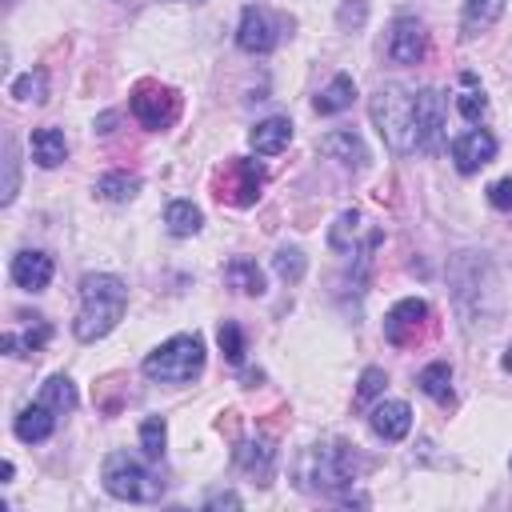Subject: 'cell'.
<instances>
[{
  "label": "cell",
  "mask_w": 512,
  "mask_h": 512,
  "mask_svg": "<svg viewBox=\"0 0 512 512\" xmlns=\"http://www.w3.org/2000/svg\"><path fill=\"white\" fill-rule=\"evenodd\" d=\"M488 204L500 208V212H512V176H504V180H496L488 188Z\"/></svg>",
  "instance_id": "cell-38"
},
{
  "label": "cell",
  "mask_w": 512,
  "mask_h": 512,
  "mask_svg": "<svg viewBox=\"0 0 512 512\" xmlns=\"http://www.w3.org/2000/svg\"><path fill=\"white\" fill-rule=\"evenodd\" d=\"M504 368L512 372V344H508V352H504Z\"/></svg>",
  "instance_id": "cell-40"
},
{
  "label": "cell",
  "mask_w": 512,
  "mask_h": 512,
  "mask_svg": "<svg viewBox=\"0 0 512 512\" xmlns=\"http://www.w3.org/2000/svg\"><path fill=\"white\" fill-rule=\"evenodd\" d=\"M48 340H52V328H48L44 320H36V324L24 328V332H4V336H0V348H4L8 356H32V352H40Z\"/></svg>",
  "instance_id": "cell-25"
},
{
  "label": "cell",
  "mask_w": 512,
  "mask_h": 512,
  "mask_svg": "<svg viewBox=\"0 0 512 512\" xmlns=\"http://www.w3.org/2000/svg\"><path fill=\"white\" fill-rule=\"evenodd\" d=\"M124 308H128V284L112 272H88L80 280V308L72 320V336L80 344L104 340L120 324Z\"/></svg>",
  "instance_id": "cell-1"
},
{
  "label": "cell",
  "mask_w": 512,
  "mask_h": 512,
  "mask_svg": "<svg viewBox=\"0 0 512 512\" xmlns=\"http://www.w3.org/2000/svg\"><path fill=\"white\" fill-rule=\"evenodd\" d=\"M40 396L64 416V412H72L76 408V388H72V380L64 376V372H56V376H48L44 380V388H40Z\"/></svg>",
  "instance_id": "cell-30"
},
{
  "label": "cell",
  "mask_w": 512,
  "mask_h": 512,
  "mask_svg": "<svg viewBox=\"0 0 512 512\" xmlns=\"http://www.w3.org/2000/svg\"><path fill=\"white\" fill-rule=\"evenodd\" d=\"M56 420H60V412H56V408H52L44 396H36L32 404H24V408L16 412L12 432H16L24 444H40V440H48V436H52Z\"/></svg>",
  "instance_id": "cell-16"
},
{
  "label": "cell",
  "mask_w": 512,
  "mask_h": 512,
  "mask_svg": "<svg viewBox=\"0 0 512 512\" xmlns=\"http://www.w3.org/2000/svg\"><path fill=\"white\" fill-rule=\"evenodd\" d=\"M288 140H292V120L288 116H268L248 132V144H252L256 156H276V152L288 148Z\"/></svg>",
  "instance_id": "cell-19"
},
{
  "label": "cell",
  "mask_w": 512,
  "mask_h": 512,
  "mask_svg": "<svg viewBox=\"0 0 512 512\" xmlns=\"http://www.w3.org/2000/svg\"><path fill=\"white\" fill-rule=\"evenodd\" d=\"M504 12V0H464L460 8V40H476L480 32H488Z\"/></svg>",
  "instance_id": "cell-20"
},
{
  "label": "cell",
  "mask_w": 512,
  "mask_h": 512,
  "mask_svg": "<svg viewBox=\"0 0 512 512\" xmlns=\"http://www.w3.org/2000/svg\"><path fill=\"white\" fill-rule=\"evenodd\" d=\"M20 192V156H16V144L4 140V184H0V204H12Z\"/></svg>",
  "instance_id": "cell-33"
},
{
  "label": "cell",
  "mask_w": 512,
  "mask_h": 512,
  "mask_svg": "<svg viewBox=\"0 0 512 512\" xmlns=\"http://www.w3.org/2000/svg\"><path fill=\"white\" fill-rule=\"evenodd\" d=\"M220 352H224L232 364L244 360V332H240L236 320H224V324H220Z\"/></svg>",
  "instance_id": "cell-35"
},
{
  "label": "cell",
  "mask_w": 512,
  "mask_h": 512,
  "mask_svg": "<svg viewBox=\"0 0 512 512\" xmlns=\"http://www.w3.org/2000/svg\"><path fill=\"white\" fill-rule=\"evenodd\" d=\"M100 480H104L108 496L128 500V504H152V500L164 496V480L140 456H128V452H108L104 468H100Z\"/></svg>",
  "instance_id": "cell-6"
},
{
  "label": "cell",
  "mask_w": 512,
  "mask_h": 512,
  "mask_svg": "<svg viewBox=\"0 0 512 512\" xmlns=\"http://www.w3.org/2000/svg\"><path fill=\"white\" fill-rule=\"evenodd\" d=\"M260 184H264V168H260L256 160L236 156V160L224 168V176H220V200H228V204H236V208H248V204L260 196Z\"/></svg>",
  "instance_id": "cell-10"
},
{
  "label": "cell",
  "mask_w": 512,
  "mask_h": 512,
  "mask_svg": "<svg viewBox=\"0 0 512 512\" xmlns=\"http://www.w3.org/2000/svg\"><path fill=\"white\" fill-rule=\"evenodd\" d=\"M368 424H372V432H376L380 440L396 444V440H404L408 428H412V408H408V400H380V404H372Z\"/></svg>",
  "instance_id": "cell-17"
},
{
  "label": "cell",
  "mask_w": 512,
  "mask_h": 512,
  "mask_svg": "<svg viewBox=\"0 0 512 512\" xmlns=\"http://www.w3.org/2000/svg\"><path fill=\"white\" fill-rule=\"evenodd\" d=\"M368 112H372V124L380 132V140L392 148V152H412L416 148V92L404 88V84H380L372 96H368Z\"/></svg>",
  "instance_id": "cell-4"
},
{
  "label": "cell",
  "mask_w": 512,
  "mask_h": 512,
  "mask_svg": "<svg viewBox=\"0 0 512 512\" xmlns=\"http://www.w3.org/2000/svg\"><path fill=\"white\" fill-rule=\"evenodd\" d=\"M204 508H208V512H216V508H240V496H236V492H216V496L204 500Z\"/></svg>",
  "instance_id": "cell-39"
},
{
  "label": "cell",
  "mask_w": 512,
  "mask_h": 512,
  "mask_svg": "<svg viewBox=\"0 0 512 512\" xmlns=\"http://www.w3.org/2000/svg\"><path fill=\"white\" fill-rule=\"evenodd\" d=\"M364 16H368V4H364V0H344V4H340V12H336L340 28H360V24H364Z\"/></svg>",
  "instance_id": "cell-37"
},
{
  "label": "cell",
  "mask_w": 512,
  "mask_h": 512,
  "mask_svg": "<svg viewBox=\"0 0 512 512\" xmlns=\"http://www.w3.org/2000/svg\"><path fill=\"white\" fill-rule=\"evenodd\" d=\"M164 444H168V424H164V416H148V420L140 424V448H144V456H148V460H160V456H164Z\"/></svg>",
  "instance_id": "cell-31"
},
{
  "label": "cell",
  "mask_w": 512,
  "mask_h": 512,
  "mask_svg": "<svg viewBox=\"0 0 512 512\" xmlns=\"http://www.w3.org/2000/svg\"><path fill=\"white\" fill-rule=\"evenodd\" d=\"M292 476L304 492H340L356 480V452L340 440H324V444H308L296 464Z\"/></svg>",
  "instance_id": "cell-3"
},
{
  "label": "cell",
  "mask_w": 512,
  "mask_h": 512,
  "mask_svg": "<svg viewBox=\"0 0 512 512\" xmlns=\"http://www.w3.org/2000/svg\"><path fill=\"white\" fill-rule=\"evenodd\" d=\"M224 280H228V288H236V292H244V296H264V272H260V264L248 260V256H232V260L224 264Z\"/></svg>",
  "instance_id": "cell-22"
},
{
  "label": "cell",
  "mask_w": 512,
  "mask_h": 512,
  "mask_svg": "<svg viewBox=\"0 0 512 512\" xmlns=\"http://www.w3.org/2000/svg\"><path fill=\"white\" fill-rule=\"evenodd\" d=\"M424 320H428V304H424V300L408 296V300L392 304L388 316H384V336H388V344H400V348L412 344Z\"/></svg>",
  "instance_id": "cell-15"
},
{
  "label": "cell",
  "mask_w": 512,
  "mask_h": 512,
  "mask_svg": "<svg viewBox=\"0 0 512 512\" xmlns=\"http://www.w3.org/2000/svg\"><path fill=\"white\" fill-rule=\"evenodd\" d=\"M100 200H112V204H124V200H132L136 192H140V176L136 172H104L100 180H96V188H92Z\"/></svg>",
  "instance_id": "cell-26"
},
{
  "label": "cell",
  "mask_w": 512,
  "mask_h": 512,
  "mask_svg": "<svg viewBox=\"0 0 512 512\" xmlns=\"http://www.w3.org/2000/svg\"><path fill=\"white\" fill-rule=\"evenodd\" d=\"M280 36H284V20H280V16H272L268 8L248 4V8L240 12L236 44H240L244 52H252V56H268V52L280 44Z\"/></svg>",
  "instance_id": "cell-7"
},
{
  "label": "cell",
  "mask_w": 512,
  "mask_h": 512,
  "mask_svg": "<svg viewBox=\"0 0 512 512\" xmlns=\"http://www.w3.org/2000/svg\"><path fill=\"white\" fill-rule=\"evenodd\" d=\"M464 92H460V100H456V108H460V116L464 120H472V124H480L484 120V112H488V100H484V92L472 84V76H464Z\"/></svg>",
  "instance_id": "cell-34"
},
{
  "label": "cell",
  "mask_w": 512,
  "mask_h": 512,
  "mask_svg": "<svg viewBox=\"0 0 512 512\" xmlns=\"http://www.w3.org/2000/svg\"><path fill=\"white\" fill-rule=\"evenodd\" d=\"M144 376L148 380H160V384H188L204 372V340L196 332H180V336H168L160 348H152L144 356Z\"/></svg>",
  "instance_id": "cell-5"
},
{
  "label": "cell",
  "mask_w": 512,
  "mask_h": 512,
  "mask_svg": "<svg viewBox=\"0 0 512 512\" xmlns=\"http://www.w3.org/2000/svg\"><path fill=\"white\" fill-rule=\"evenodd\" d=\"M376 240H380V232H372L368 220H364L356 208H344V212L332 220V228H328L332 252H360V248H372Z\"/></svg>",
  "instance_id": "cell-13"
},
{
  "label": "cell",
  "mask_w": 512,
  "mask_h": 512,
  "mask_svg": "<svg viewBox=\"0 0 512 512\" xmlns=\"http://www.w3.org/2000/svg\"><path fill=\"white\" fill-rule=\"evenodd\" d=\"M448 284H452V304L464 316L468 328L488 324L496 308V272L484 252H456L448 264Z\"/></svg>",
  "instance_id": "cell-2"
},
{
  "label": "cell",
  "mask_w": 512,
  "mask_h": 512,
  "mask_svg": "<svg viewBox=\"0 0 512 512\" xmlns=\"http://www.w3.org/2000/svg\"><path fill=\"white\" fill-rule=\"evenodd\" d=\"M176 112H180V100H176V92L164 88V84H140V88L132 92V116H136L144 128H152V132L168 128V124L176 120Z\"/></svg>",
  "instance_id": "cell-8"
},
{
  "label": "cell",
  "mask_w": 512,
  "mask_h": 512,
  "mask_svg": "<svg viewBox=\"0 0 512 512\" xmlns=\"http://www.w3.org/2000/svg\"><path fill=\"white\" fill-rule=\"evenodd\" d=\"M444 124H448L444 96L436 88H420L416 92V148L436 152L444 144Z\"/></svg>",
  "instance_id": "cell-9"
},
{
  "label": "cell",
  "mask_w": 512,
  "mask_h": 512,
  "mask_svg": "<svg viewBox=\"0 0 512 512\" xmlns=\"http://www.w3.org/2000/svg\"><path fill=\"white\" fill-rule=\"evenodd\" d=\"M416 384H420L424 396H432V400H448V392H452V368H448V360H432V364H424Z\"/></svg>",
  "instance_id": "cell-29"
},
{
  "label": "cell",
  "mask_w": 512,
  "mask_h": 512,
  "mask_svg": "<svg viewBox=\"0 0 512 512\" xmlns=\"http://www.w3.org/2000/svg\"><path fill=\"white\" fill-rule=\"evenodd\" d=\"M428 52V32L416 16H400L392 20V32H388V60L392 64H420Z\"/></svg>",
  "instance_id": "cell-11"
},
{
  "label": "cell",
  "mask_w": 512,
  "mask_h": 512,
  "mask_svg": "<svg viewBox=\"0 0 512 512\" xmlns=\"http://www.w3.org/2000/svg\"><path fill=\"white\" fill-rule=\"evenodd\" d=\"M384 384H388V376H384V368H364L360 372V384H356V404H368V400H376L380 392H384Z\"/></svg>",
  "instance_id": "cell-36"
},
{
  "label": "cell",
  "mask_w": 512,
  "mask_h": 512,
  "mask_svg": "<svg viewBox=\"0 0 512 512\" xmlns=\"http://www.w3.org/2000/svg\"><path fill=\"white\" fill-rule=\"evenodd\" d=\"M28 148H32V160H36L40 168H56V164H64V156H68V140H64L60 128H32Z\"/></svg>",
  "instance_id": "cell-21"
},
{
  "label": "cell",
  "mask_w": 512,
  "mask_h": 512,
  "mask_svg": "<svg viewBox=\"0 0 512 512\" xmlns=\"http://www.w3.org/2000/svg\"><path fill=\"white\" fill-rule=\"evenodd\" d=\"M272 460H276V448H272V440H244L240 448H236V464L244 468V472H252V476H260V484H268L264 476L272 472Z\"/></svg>",
  "instance_id": "cell-24"
},
{
  "label": "cell",
  "mask_w": 512,
  "mask_h": 512,
  "mask_svg": "<svg viewBox=\"0 0 512 512\" xmlns=\"http://www.w3.org/2000/svg\"><path fill=\"white\" fill-rule=\"evenodd\" d=\"M8 92H12V100H20V104H44V100H48V72H44V68H28L24 76H16V80L8 84Z\"/></svg>",
  "instance_id": "cell-28"
},
{
  "label": "cell",
  "mask_w": 512,
  "mask_h": 512,
  "mask_svg": "<svg viewBox=\"0 0 512 512\" xmlns=\"http://www.w3.org/2000/svg\"><path fill=\"white\" fill-rule=\"evenodd\" d=\"M352 100H356V84H352V76H332V80L320 88V96L312 100V108H316L320 116H336V112L352 108Z\"/></svg>",
  "instance_id": "cell-23"
},
{
  "label": "cell",
  "mask_w": 512,
  "mask_h": 512,
  "mask_svg": "<svg viewBox=\"0 0 512 512\" xmlns=\"http://www.w3.org/2000/svg\"><path fill=\"white\" fill-rule=\"evenodd\" d=\"M304 268H308V260H304V252L300 248H276V256H272V272L280 276V280H288V284H296L300 276H304Z\"/></svg>",
  "instance_id": "cell-32"
},
{
  "label": "cell",
  "mask_w": 512,
  "mask_h": 512,
  "mask_svg": "<svg viewBox=\"0 0 512 512\" xmlns=\"http://www.w3.org/2000/svg\"><path fill=\"white\" fill-rule=\"evenodd\" d=\"M164 224H168L172 236H196L200 224H204V212H200L192 200H172V204L164 208Z\"/></svg>",
  "instance_id": "cell-27"
},
{
  "label": "cell",
  "mask_w": 512,
  "mask_h": 512,
  "mask_svg": "<svg viewBox=\"0 0 512 512\" xmlns=\"http://www.w3.org/2000/svg\"><path fill=\"white\" fill-rule=\"evenodd\" d=\"M320 152L344 168H364L368 164V144L360 140V132L352 128H336V132H324L320 136Z\"/></svg>",
  "instance_id": "cell-18"
},
{
  "label": "cell",
  "mask_w": 512,
  "mask_h": 512,
  "mask_svg": "<svg viewBox=\"0 0 512 512\" xmlns=\"http://www.w3.org/2000/svg\"><path fill=\"white\" fill-rule=\"evenodd\" d=\"M448 148H452L456 168H460L464 176H472V172H480V168L496 156V136H492L488 128H468V132H460Z\"/></svg>",
  "instance_id": "cell-12"
},
{
  "label": "cell",
  "mask_w": 512,
  "mask_h": 512,
  "mask_svg": "<svg viewBox=\"0 0 512 512\" xmlns=\"http://www.w3.org/2000/svg\"><path fill=\"white\" fill-rule=\"evenodd\" d=\"M12 284L16 288H24V292H40V288H48L52 284V272H56V264H52V256L48 252H40V248H20L16 256H12Z\"/></svg>",
  "instance_id": "cell-14"
}]
</instances>
